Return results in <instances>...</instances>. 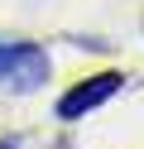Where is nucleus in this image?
Returning a JSON list of instances; mask_svg holds the SVG:
<instances>
[{"mask_svg": "<svg viewBox=\"0 0 144 149\" xmlns=\"http://www.w3.org/2000/svg\"><path fill=\"white\" fill-rule=\"evenodd\" d=\"M43 82H48V53L38 43H5L0 39V87L29 96Z\"/></svg>", "mask_w": 144, "mask_h": 149, "instance_id": "f257e3e1", "label": "nucleus"}, {"mask_svg": "<svg viewBox=\"0 0 144 149\" xmlns=\"http://www.w3.org/2000/svg\"><path fill=\"white\" fill-rule=\"evenodd\" d=\"M120 72H101V77H86V82H77L72 91H67L63 101H58V120H82L86 111H96V106H106V101L120 91Z\"/></svg>", "mask_w": 144, "mask_h": 149, "instance_id": "f03ea898", "label": "nucleus"}, {"mask_svg": "<svg viewBox=\"0 0 144 149\" xmlns=\"http://www.w3.org/2000/svg\"><path fill=\"white\" fill-rule=\"evenodd\" d=\"M0 149H19V139H0Z\"/></svg>", "mask_w": 144, "mask_h": 149, "instance_id": "7ed1b4c3", "label": "nucleus"}]
</instances>
